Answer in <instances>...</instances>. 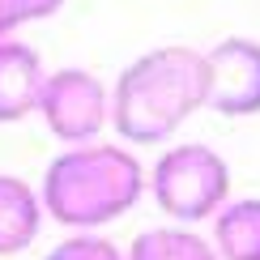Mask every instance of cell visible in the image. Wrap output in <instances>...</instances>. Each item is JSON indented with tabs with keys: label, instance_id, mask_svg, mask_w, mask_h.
I'll return each mask as SVG.
<instances>
[{
	"label": "cell",
	"instance_id": "obj_8",
	"mask_svg": "<svg viewBox=\"0 0 260 260\" xmlns=\"http://www.w3.org/2000/svg\"><path fill=\"white\" fill-rule=\"evenodd\" d=\"M209 226L222 260H260V197H235Z\"/></svg>",
	"mask_w": 260,
	"mask_h": 260
},
{
	"label": "cell",
	"instance_id": "obj_2",
	"mask_svg": "<svg viewBox=\"0 0 260 260\" xmlns=\"http://www.w3.org/2000/svg\"><path fill=\"white\" fill-rule=\"evenodd\" d=\"M205 107V51L154 47L111 85V128L128 145H158Z\"/></svg>",
	"mask_w": 260,
	"mask_h": 260
},
{
	"label": "cell",
	"instance_id": "obj_6",
	"mask_svg": "<svg viewBox=\"0 0 260 260\" xmlns=\"http://www.w3.org/2000/svg\"><path fill=\"white\" fill-rule=\"evenodd\" d=\"M47 69L39 51L17 39H0V124H17L39 111Z\"/></svg>",
	"mask_w": 260,
	"mask_h": 260
},
{
	"label": "cell",
	"instance_id": "obj_4",
	"mask_svg": "<svg viewBox=\"0 0 260 260\" xmlns=\"http://www.w3.org/2000/svg\"><path fill=\"white\" fill-rule=\"evenodd\" d=\"M39 115L47 124V133L64 141V149L90 145L111 124V90L90 69H56V73H47Z\"/></svg>",
	"mask_w": 260,
	"mask_h": 260
},
{
	"label": "cell",
	"instance_id": "obj_5",
	"mask_svg": "<svg viewBox=\"0 0 260 260\" xmlns=\"http://www.w3.org/2000/svg\"><path fill=\"white\" fill-rule=\"evenodd\" d=\"M205 107L231 120L260 115V43L222 39L205 51Z\"/></svg>",
	"mask_w": 260,
	"mask_h": 260
},
{
	"label": "cell",
	"instance_id": "obj_7",
	"mask_svg": "<svg viewBox=\"0 0 260 260\" xmlns=\"http://www.w3.org/2000/svg\"><path fill=\"white\" fill-rule=\"evenodd\" d=\"M43 218H47V209H43L39 188H30L26 179L0 171V256L26 252L39 239Z\"/></svg>",
	"mask_w": 260,
	"mask_h": 260
},
{
	"label": "cell",
	"instance_id": "obj_1",
	"mask_svg": "<svg viewBox=\"0 0 260 260\" xmlns=\"http://www.w3.org/2000/svg\"><path fill=\"white\" fill-rule=\"evenodd\" d=\"M145 192H149L145 167L133 158L128 145H111V141L60 149L47 162L39 183L47 218L69 226L73 235L99 231V226L124 218Z\"/></svg>",
	"mask_w": 260,
	"mask_h": 260
},
{
	"label": "cell",
	"instance_id": "obj_10",
	"mask_svg": "<svg viewBox=\"0 0 260 260\" xmlns=\"http://www.w3.org/2000/svg\"><path fill=\"white\" fill-rule=\"evenodd\" d=\"M43 260H128L124 247H115L107 235L85 231V235H69L64 243H56Z\"/></svg>",
	"mask_w": 260,
	"mask_h": 260
},
{
	"label": "cell",
	"instance_id": "obj_11",
	"mask_svg": "<svg viewBox=\"0 0 260 260\" xmlns=\"http://www.w3.org/2000/svg\"><path fill=\"white\" fill-rule=\"evenodd\" d=\"M21 21H26V13H21L17 0H0V39H9Z\"/></svg>",
	"mask_w": 260,
	"mask_h": 260
},
{
	"label": "cell",
	"instance_id": "obj_3",
	"mask_svg": "<svg viewBox=\"0 0 260 260\" xmlns=\"http://www.w3.org/2000/svg\"><path fill=\"white\" fill-rule=\"evenodd\" d=\"M149 197L175 226L213 222L231 205V167L218 149L201 141L171 145L149 167Z\"/></svg>",
	"mask_w": 260,
	"mask_h": 260
},
{
	"label": "cell",
	"instance_id": "obj_12",
	"mask_svg": "<svg viewBox=\"0 0 260 260\" xmlns=\"http://www.w3.org/2000/svg\"><path fill=\"white\" fill-rule=\"evenodd\" d=\"M17 5H21V13H26V21H39V17H51L64 0H17Z\"/></svg>",
	"mask_w": 260,
	"mask_h": 260
},
{
	"label": "cell",
	"instance_id": "obj_9",
	"mask_svg": "<svg viewBox=\"0 0 260 260\" xmlns=\"http://www.w3.org/2000/svg\"><path fill=\"white\" fill-rule=\"evenodd\" d=\"M128 260H222V256L213 239H205L192 226H149L133 239Z\"/></svg>",
	"mask_w": 260,
	"mask_h": 260
}]
</instances>
